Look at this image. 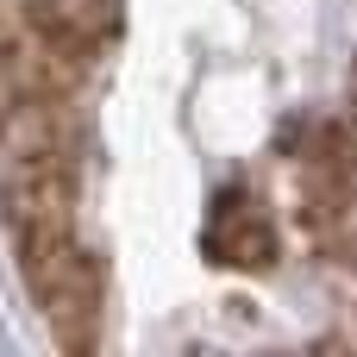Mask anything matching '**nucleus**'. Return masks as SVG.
I'll return each mask as SVG.
<instances>
[{
    "label": "nucleus",
    "mask_w": 357,
    "mask_h": 357,
    "mask_svg": "<svg viewBox=\"0 0 357 357\" xmlns=\"http://www.w3.org/2000/svg\"><path fill=\"white\" fill-rule=\"evenodd\" d=\"M13 251H19V276H25V289H31V301L44 307L50 333H56L69 351L94 345V320H100V270H94V257L69 238V226L19 232Z\"/></svg>",
    "instance_id": "f257e3e1"
},
{
    "label": "nucleus",
    "mask_w": 357,
    "mask_h": 357,
    "mask_svg": "<svg viewBox=\"0 0 357 357\" xmlns=\"http://www.w3.org/2000/svg\"><path fill=\"white\" fill-rule=\"evenodd\" d=\"M201 245L226 270H270L276 264V226H270L264 201L245 195V188H220L213 195L207 226H201Z\"/></svg>",
    "instance_id": "f03ea898"
}]
</instances>
